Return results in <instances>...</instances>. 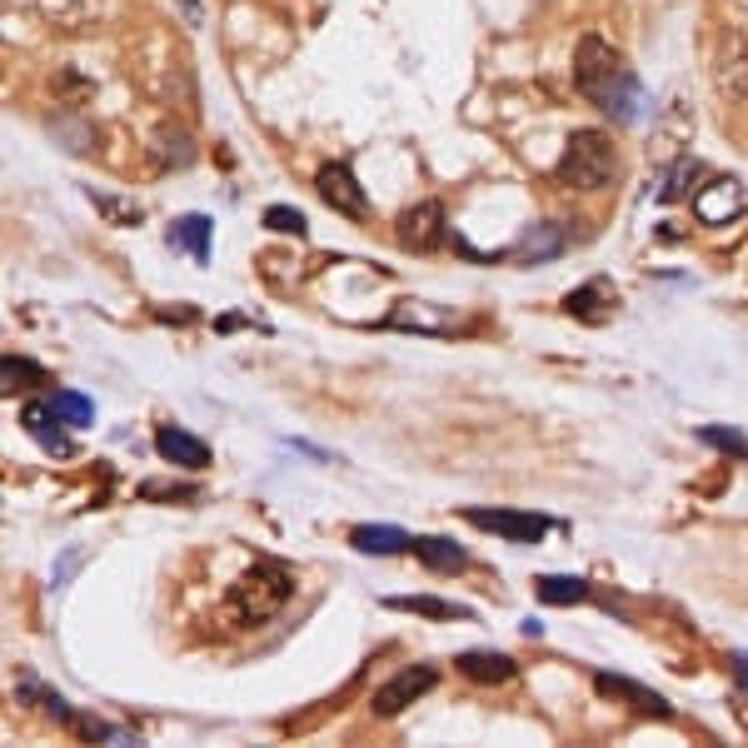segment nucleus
Segmentation results:
<instances>
[{
    "label": "nucleus",
    "mask_w": 748,
    "mask_h": 748,
    "mask_svg": "<svg viewBox=\"0 0 748 748\" xmlns=\"http://www.w3.org/2000/svg\"><path fill=\"white\" fill-rule=\"evenodd\" d=\"M210 230L215 225L205 220V215H180V220L170 225V245L195 255V260H210Z\"/></svg>",
    "instance_id": "a211bd4d"
},
{
    "label": "nucleus",
    "mask_w": 748,
    "mask_h": 748,
    "mask_svg": "<svg viewBox=\"0 0 748 748\" xmlns=\"http://www.w3.org/2000/svg\"><path fill=\"white\" fill-rule=\"evenodd\" d=\"M165 145H170V150H165L170 165H190V155H195L190 150V135H176V130H165Z\"/></svg>",
    "instance_id": "c85d7f7f"
},
{
    "label": "nucleus",
    "mask_w": 748,
    "mask_h": 748,
    "mask_svg": "<svg viewBox=\"0 0 748 748\" xmlns=\"http://www.w3.org/2000/svg\"><path fill=\"white\" fill-rule=\"evenodd\" d=\"M434 684H439V668L434 664H410L399 668L395 678H385L379 689H374V719H395V713H405L410 703H420V693H430Z\"/></svg>",
    "instance_id": "20e7f679"
},
{
    "label": "nucleus",
    "mask_w": 748,
    "mask_h": 748,
    "mask_svg": "<svg viewBox=\"0 0 748 748\" xmlns=\"http://www.w3.org/2000/svg\"><path fill=\"white\" fill-rule=\"evenodd\" d=\"M389 608H405V614H424V619H474L465 604H449V599H434V594H405V599H389Z\"/></svg>",
    "instance_id": "412c9836"
},
{
    "label": "nucleus",
    "mask_w": 748,
    "mask_h": 748,
    "mask_svg": "<svg viewBox=\"0 0 748 748\" xmlns=\"http://www.w3.org/2000/svg\"><path fill=\"white\" fill-rule=\"evenodd\" d=\"M569 315H579V319H608V304H619L614 300V290H608V280H594V285H584V290H574L569 300Z\"/></svg>",
    "instance_id": "aec40b11"
},
{
    "label": "nucleus",
    "mask_w": 748,
    "mask_h": 748,
    "mask_svg": "<svg viewBox=\"0 0 748 748\" xmlns=\"http://www.w3.org/2000/svg\"><path fill=\"white\" fill-rule=\"evenodd\" d=\"M0 379H5V395H15L21 389V379L25 385H46V370L40 364H31V360H15V354H5V364H0Z\"/></svg>",
    "instance_id": "4be33fe9"
},
{
    "label": "nucleus",
    "mask_w": 748,
    "mask_h": 748,
    "mask_svg": "<svg viewBox=\"0 0 748 748\" xmlns=\"http://www.w3.org/2000/svg\"><path fill=\"white\" fill-rule=\"evenodd\" d=\"M465 519L484 534H504L509 544H539L550 534V519L544 515H524V509H465Z\"/></svg>",
    "instance_id": "423d86ee"
},
{
    "label": "nucleus",
    "mask_w": 748,
    "mask_h": 748,
    "mask_svg": "<svg viewBox=\"0 0 748 748\" xmlns=\"http://www.w3.org/2000/svg\"><path fill=\"white\" fill-rule=\"evenodd\" d=\"M155 449H160L165 465H185V469H205L210 465V445L205 439H195V434L176 430V424H165L160 434H155Z\"/></svg>",
    "instance_id": "9b49d317"
},
{
    "label": "nucleus",
    "mask_w": 748,
    "mask_h": 748,
    "mask_svg": "<svg viewBox=\"0 0 748 748\" xmlns=\"http://www.w3.org/2000/svg\"><path fill=\"white\" fill-rule=\"evenodd\" d=\"M713 85L724 100H744L748 95V40L738 31H728L724 46H719V60H713Z\"/></svg>",
    "instance_id": "6e6552de"
},
{
    "label": "nucleus",
    "mask_w": 748,
    "mask_h": 748,
    "mask_svg": "<svg viewBox=\"0 0 748 748\" xmlns=\"http://www.w3.org/2000/svg\"><path fill=\"white\" fill-rule=\"evenodd\" d=\"M399 245L410 250V255H430V250L445 245V205L439 200H420V205H410V210L399 215L395 225Z\"/></svg>",
    "instance_id": "39448f33"
},
{
    "label": "nucleus",
    "mask_w": 748,
    "mask_h": 748,
    "mask_svg": "<svg viewBox=\"0 0 748 748\" xmlns=\"http://www.w3.org/2000/svg\"><path fill=\"white\" fill-rule=\"evenodd\" d=\"M534 594L539 604H579V599H589V584L584 579H574V574H539L534 579Z\"/></svg>",
    "instance_id": "6ab92c4d"
},
{
    "label": "nucleus",
    "mask_w": 748,
    "mask_h": 748,
    "mask_svg": "<svg viewBox=\"0 0 748 748\" xmlns=\"http://www.w3.org/2000/svg\"><path fill=\"white\" fill-rule=\"evenodd\" d=\"M315 190H319V200H325L329 210L350 215V220H364V215H370V200H364V190L354 185V170H350V165H339V160L319 165Z\"/></svg>",
    "instance_id": "0eeeda50"
},
{
    "label": "nucleus",
    "mask_w": 748,
    "mask_h": 748,
    "mask_svg": "<svg viewBox=\"0 0 748 748\" xmlns=\"http://www.w3.org/2000/svg\"><path fill=\"white\" fill-rule=\"evenodd\" d=\"M693 176H699V170H693V165L684 160V165H678V170H674V176L664 180V190H659V200H678V195H684V190H689V180H693Z\"/></svg>",
    "instance_id": "bb28decb"
},
{
    "label": "nucleus",
    "mask_w": 748,
    "mask_h": 748,
    "mask_svg": "<svg viewBox=\"0 0 748 748\" xmlns=\"http://www.w3.org/2000/svg\"><path fill=\"white\" fill-rule=\"evenodd\" d=\"M699 439L709 449H724V455H734V459H748V434H738V430H724V424H703Z\"/></svg>",
    "instance_id": "5701e85b"
},
{
    "label": "nucleus",
    "mask_w": 748,
    "mask_h": 748,
    "mask_svg": "<svg viewBox=\"0 0 748 748\" xmlns=\"http://www.w3.org/2000/svg\"><path fill=\"white\" fill-rule=\"evenodd\" d=\"M389 325L395 329H424V335H445V329H455V315L434 310L430 300H405L395 315H389Z\"/></svg>",
    "instance_id": "2eb2a0df"
},
{
    "label": "nucleus",
    "mask_w": 748,
    "mask_h": 748,
    "mask_svg": "<svg viewBox=\"0 0 748 748\" xmlns=\"http://www.w3.org/2000/svg\"><path fill=\"white\" fill-rule=\"evenodd\" d=\"M614 170H619V150L604 130H574L559 165H554V180L569 190H604Z\"/></svg>",
    "instance_id": "7ed1b4c3"
},
{
    "label": "nucleus",
    "mask_w": 748,
    "mask_h": 748,
    "mask_svg": "<svg viewBox=\"0 0 748 748\" xmlns=\"http://www.w3.org/2000/svg\"><path fill=\"white\" fill-rule=\"evenodd\" d=\"M414 554H420V564L424 569H434V574H459L469 564V554L459 550L455 539H439V534L414 539Z\"/></svg>",
    "instance_id": "f3484780"
},
{
    "label": "nucleus",
    "mask_w": 748,
    "mask_h": 748,
    "mask_svg": "<svg viewBox=\"0 0 748 748\" xmlns=\"http://www.w3.org/2000/svg\"><path fill=\"white\" fill-rule=\"evenodd\" d=\"M594 684H599V693H614V699H634V709H639V713H649V719H674V709H668V703L659 699V693L639 689V684H629V678L599 674Z\"/></svg>",
    "instance_id": "dca6fc26"
},
{
    "label": "nucleus",
    "mask_w": 748,
    "mask_h": 748,
    "mask_svg": "<svg viewBox=\"0 0 748 748\" xmlns=\"http://www.w3.org/2000/svg\"><path fill=\"white\" fill-rule=\"evenodd\" d=\"M734 674H738V684L748 689V659H734Z\"/></svg>",
    "instance_id": "c756f323"
},
{
    "label": "nucleus",
    "mask_w": 748,
    "mask_h": 748,
    "mask_svg": "<svg viewBox=\"0 0 748 748\" xmlns=\"http://www.w3.org/2000/svg\"><path fill=\"white\" fill-rule=\"evenodd\" d=\"M294 599V579L285 564H255L250 574H240L225 594V614L234 619V629H260L280 614Z\"/></svg>",
    "instance_id": "f03ea898"
},
{
    "label": "nucleus",
    "mask_w": 748,
    "mask_h": 748,
    "mask_svg": "<svg viewBox=\"0 0 748 748\" xmlns=\"http://www.w3.org/2000/svg\"><path fill=\"white\" fill-rule=\"evenodd\" d=\"M56 420H60L56 399H50V405H46V399H31V405L21 410V430L31 434V439H36L46 455H71V439L56 430Z\"/></svg>",
    "instance_id": "9d476101"
},
{
    "label": "nucleus",
    "mask_w": 748,
    "mask_h": 748,
    "mask_svg": "<svg viewBox=\"0 0 748 748\" xmlns=\"http://www.w3.org/2000/svg\"><path fill=\"white\" fill-rule=\"evenodd\" d=\"M459 674L474 678V684H509L519 674V664L499 649H469V654H459Z\"/></svg>",
    "instance_id": "f8f14e48"
},
{
    "label": "nucleus",
    "mask_w": 748,
    "mask_h": 748,
    "mask_svg": "<svg viewBox=\"0 0 748 748\" xmlns=\"http://www.w3.org/2000/svg\"><path fill=\"white\" fill-rule=\"evenodd\" d=\"M95 210L110 215L116 225H141V205H130V200H116V195H100V190H91Z\"/></svg>",
    "instance_id": "393cba45"
},
{
    "label": "nucleus",
    "mask_w": 748,
    "mask_h": 748,
    "mask_svg": "<svg viewBox=\"0 0 748 748\" xmlns=\"http://www.w3.org/2000/svg\"><path fill=\"white\" fill-rule=\"evenodd\" d=\"M693 210H699L703 225H728L734 215L748 210V190L744 180H713V185H703L699 195H693Z\"/></svg>",
    "instance_id": "1a4fd4ad"
},
{
    "label": "nucleus",
    "mask_w": 748,
    "mask_h": 748,
    "mask_svg": "<svg viewBox=\"0 0 748 748\" xmlns=\"http://www.w3.org/2000/svg\"><path fill=\"white\" fill-rule=\"evenodd\" d=\"M564 230L559 225H529L524 234H519V245L509 250V260H519V265H534V260H554V255H564Z\"/></svg>",
    "instance_id": "ddd939ff"
},
{
    "label": "nucleus",
    "mask_w": 748,
    "mask_h": 748,
    "mask_svg": "<svg viewBox=\"0 0 748 748\" xmlns=\"http://www.w3.org/2000/svg\"><path fill=\"white\" fill-rule=\"evenodd\" d=\"M265 225H269V230H280V234H304V225H310V220H304L300 210H290V205H269Z\"/></svg>",
    "instance_id": "a878e982"
},
{
    "label": "nucleus",
    "mask_w": 748,
    "mask_h": 748,
    "mask_svg": "<svg viewBox=\"0 0 748 748\" xmlns=\"http://www.w3.org/2000/svg\"><path fill=\"white\" fill-rule=\"evenodd\" d=\"M574 85H579L608 120H619V125H639V120L649 116V95H643L639 75L624 65L619 50L599 36H584L574 46Z\"/></svg>",
    "instance_id": "f257e3e1"
},
{
    "label": "nucleus",
    "mask_w": 748,
    "mask_h": 748,
    "mask_svg": "<svg viewBox=\"0 0 748 748\" xmlns=\"http://www.w3.org/2000/svg\"><path fill=\"white\" fill-rule=\"evenodd\" d=\"M350 544L360 554H405V550H414V539L405 534V529H395V524H354Z\"/></svg>",
    "instance_id": "4468645a"
},
{
    "label": "nucleus",
    "mask_w": 748,
    "mask_h": 748,
    "mask_svg": "<svg viewBox=\"0 0 748 748\" xmlns=\"http://www.w3.org/2000/svg\"><path fill=\"white\" fill-rule=\"evenodd\" d=\"M190 484H141V499H190Z\"/></svg>",
    "instance_id": "cd10ccee"
},
{
    "label": "nucleus",
    "mask_w": 748,
    "mask_h": 748,
    "mask_svg": "<svg viewBox=\"0 0 748 748\" xmlns=\"http://www.w3.org/2000/svg\"><path fill=\"white\" fill-rule=\"evenodd\" d=\"M56 410H60V420L75 424V430H85V424L95 420V405L85 395H75V389H60V395H56Z\"/></svg>",
    "instance_id": "b1692460"
}]
</instances>
